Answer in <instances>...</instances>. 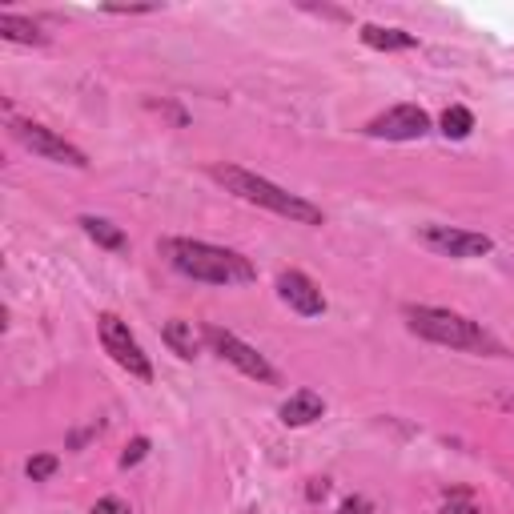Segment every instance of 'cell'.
<instances>
[{
	"label": "cell",
	"instance_id": "1",
	"mask_svg": "<svg viewBox=\"0 0 514 514\" xmlns=\"http://www.w3.org/2000/svg\"><path fill=\"white\" fill-rule=\"evenodd\" d=\"M161 257L181 274V278H193V282H205V286H249L257 278L253 262L237 249H225V245H213V241H197V237H165L161 241Z\"/></svg>",
	"mask_w": 514,
	"mask_h": 514
},
{
	"label": "cell",
	"instance_id": "2",
	"mask_svg": "<svg viewBox=\"0 0 514 514\" xmlns=\"http://www.w3.org/2000/svg\"><path fill=\"white\" fill-rule=\"evenodd\" d=\"M209 177L221 181L233 197H241L249 205H262V209H270V213H278V217H286L294 225H326V213L314 201H306V197L274 185L270 177H257V173H249L241 165H213Z\"/></svg>",
	"mask_w": 514,
	"mask_h": 514
},
{
	"label": "cell",
	"instance_id": "3",
	"mask_svg": "<svg viewBox=\"0 0 514 514\" xmlns=\"http://www.w3.org/2000/svg\"><path fill=\"white\" fill-rule=\"evenodd\" d=\"M410 334L434 342V346H450V350H462V354H486V358H502V342L482 330L478 322L454 314V310H442V306H406L402 310Z\"/></svg>",
	"mask_w": 514,
	"mask_h": 514
},
{
	"label": "cell",
	"instance_id": "4",
	"mask_svg": "<svg viewBox=\"0 0 514 514\" xmlns=\"http://www.w3.org/2000/svg\"><path fill=\"white\" fill-rule=\"evenodd\" d=\"M205 334V346L213 350V354H221L229 366H237L245 378H253V382H278V370L266 362V354H257L249 342H241L237 334H229V330H221V326H205L201 330Z\"/></svg>",
	"mask_w": 514,
	"mask_h": 514
},
{
	"label": "cell",
	"instance_id": "5",
	"mask_svg": "<svg viewBox=\"0 0 514 514\" xmlns=\"http://www.w3.org/2000/svg\"><path fill=\"white\" fill-rule=\"evenodd\" d=\"M97 330H101V346H105V354H109L121 370H129V374H133V378H141V382H149V378H153L149 354L141 350V342L129 334V326H125L117 314H101V318H97Z\"/></svg>",
	"mask_w": 514,
	"mask_h": 514
},
{
	"label": "cell",
	"instance_id": "6",
	"mask_svg": "<svg viewBox=\"0 0 514 514\" xmlns=\"http://www.w3.org/2000/svg\"><path fill=\"white\" fill-rule=\"evenodd\" d=\"M13 133H17V141H21L25 149H33L37 157H45V161H53V165L89 169V157H85L73 141H65L61 133L45 129V125H37V121H13Z\"/></svg>",
	"mask_w": 514,
	"mask_h": 514
},
{
	"label": "cell",
	"instance_id": "7",
	"mask_svg": "<svg viewBox=\"0 0 514 514\" xmlns=\"http://www.w3.org/2000/svg\"><path fill=\"white\" fill-rule=\"evenodd\" d=\"M426 133H430V113L422 105H394L366 125V137L378 141H418Z\"/></svg>",
	"mask_w": 514,
	"mask_h": 514
},
{
	"label": "cell",
	"instance_id": "8",
	"mask_svg": "<svg viewBox=\"0 0 514 514\" xmlns=\"http://www.w3.org/2000/svg\"><path fill=\"white\" fill-rule=\"evenodd\" d=\"M422 241L442 253V257H458V262H470V257H486L494 249V241L486 233L474 229H454V225H422Z\"/></svg>",
	"mask_w": 514,
	"mask_h": 514
},
{
	"label": "cell",
	"instance_id": "9",
	"mask_svg": "<svg viewBox=\"0 0 514 514\" xmlns=\"http://www.w3.org/2000/svg\"><path fill=\"white\" fill-rule=\"evenodd\" d=\"M278 298H282L294 314H302V318H322V314H326V294H322L318 282L306 278L302 270L278 274Z\"/></svg>",
	"mask_w": 514,
	"mask_h": 514
},
{
	"label": "cell",
	"instance_id": "10",
	"mask_svg": "<svg viewBox=\"0 0 514 514\" xmlns=\"http://www.w3.org/2000/svg\"><path fill=\"white\" fill-rule=\"evenodd\" d=\"M322 414H326V402H322V394H314V390L290 394V398L282 402V410H278V418H282L286 426H310V422H318Z\"/></svg>",
	"mask_w": 514,
	"mask_h": 514
},
{
	"label": "cell",
	"instance_id": "11",
	"mask_svg": "<svg viewBox=\"0 0 514 514\" xmlns=\"http://www.w3.org/2000/svg\"><path fill=\"white\" fill-rule=\"evenodd\" d=\"M362 45L366 49H378V53H402V49H418V37L406 33V29H382V25H362L358 29Z\"/></svg>",
	"mask_w": 514,
	"mask_h": 514
},
{
	"label": "cell",
	"instance_id": "12",
	"mask_svg": "<svg viewBox=\"0 0 514 514\" xmlns=\"http://www.w3.org/2000/svg\"><path fill=\"white\" fill-rule=\"evenodd\" d=\"M161 338H165V346L177 354V358H197L201 354V342H205V334H197L193 330V322H181V318H173V322H165V330H161Z\"/></svg>",
	"mask_w": 514,
	"mask_h": 514
},
{
	"label": "cell",
	"instance_id": "13",
	"mask_svg": "<svg viewBox=\"0 0 514 514\" xmlns=\"http://www.w3.org/2000/svg\"><path fill=\"white\" fill-rule=\"evenodd\" d=\"M101 249H109V253H125L129 249V237L121 233V225H113V221H105V217H93V213H85L81 221H77Z\"/></svg>",
	"mask_w": 514,
	"mask_h": 514
},
{
	"label": "cell",
	"instance_id": "14",
	"mask_svg": "<svg viewBox=\"0 0 514 514\" xmlns=\"http://www.w3.org/2000/svg\"><path fill=\"white\" fill-rule=\"evenodd\" d=\"M0 37L13 41V45H45L49 37L41 33V25L17 17V13H0Z\"/></svg>",
	"mask_w": 514,
	"mask_h": 514
},
{
	"label": "cell",
	"instance_id": "15",
	"mask_svg": "<svg viewBox=\"0 0 514 514\" xmlns=\"http://www.w3.org/2000/svg\"><path fill=\"white\" fill-rule=\"evenodd\" d=\"M442 133L450 137V141H466L470 137V129H474V113L470 109H462V105H450L446 113H442Z\"/></svg>",
	"mask_w": 514,
	"mask_h": 514
},
{
	"label": "cell",
	"instance_id": "16",
	"mask_svg": "<svg viewBox=\"0 0 514 514\" xmlns=\"http://www.w3.org/2000/svg\"><path fill=\"white\" fill-rule=\"evenodd\" d=\"M57 470H61V458H57V454H37V458L25 462V474H29L33 482H49Z\"/></svg>",
	"mask_w": 514,
	"mask_h": 514
},
{
	"label": "cell",
	"instance_id": "17",
	"mask_svg": "<svg viewBox=\"0 0 514 514\" xmlns=\"http://www.w3.org/2000/svg\"><path fill=\"white\" fill-rule=\"evenodd\" d=\"M442 514H478V502L470 490H450L442 502Z\"/></svg>",
	"mask_w": 514,
	"mask_h": 514
},
{
	"label": "cell",
	"instance_id": "18",
	"mask_svg": "<svg viewBox=\"0 0 514 514\" xmlns=\"http://www.w3.org/2000/svg\"><path fill=\"white\" fill-rule=\"evenodd\" d=\"M149 454V438H133L129 446H125V454H121V470H129V466H137L141 458Z\"/></svg>",
	"mask_w": 514,
	"mask_h": 514
},
{
	"label": "cell",
	"instance_id": "19",
	"mask_svg": "<svg viewBox=\"0 0 514 514\" xmlns=\"http://www.w3.org/2000/svg\"><path fill=\"white\" fill-rule=\"evenodd\" d=\"M93 514H129V502H125V498H117V494H105V498H97Z\"/></svg>",
	"mask_w": 514,
	"mask_h": 514
},
{
	"label": "cell",
	"instance_id": "20",
	"mask_svg": "<svg viewBox=\"0 0 514 514\" xmlns=\"http://www.w3.org/2000/svg\"><path fill=\"white\" fill-rule=\"evenodd\" d=\"M338 514H374V506H370V498L354 494V498H346V502L338 506Z\"/></svg>",
	"mask_w": 514,
	"mask_h": 514
},
{
	"label": "cell",
	"instance_id": "21",
	"mask_svg": "<svg viewBox=\"0 0 514 514\" xmlns=\"http://www.w3.org/2000/svg\"><path fill=\"white\" fill-rule=\"evenodd\" d=\"M326 490H330V482H326V478H314V482H310V498H322Z\"/></svg>",
	"mask_w": 514,
	"mask_h": 514
}]
</instances>
